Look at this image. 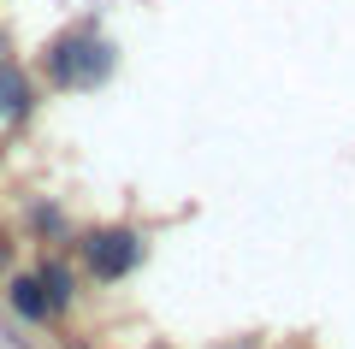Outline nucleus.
<instances>
[{
    "instance_id": "1",
    "label": "nucleus",
    "mask_w": 355,
    "mask_h": 349,
    "mask_svg": "<svg viewBox=\"0 0 355 349\" xmlns=\"http://www.w3.org/2000/svg\"><path fill=\"white\" fill-rule=\"evenodd\" d=\"M107 71H113V48L95 36V24H77V30H65V36H53V48H48V83H60V89H95Z\"/></svg>"
},
{
    "instance_id": "2",
    "label": "nucleus",
    "mask_w": 355,
    "mask_h": 349,
    "mask_svg": "<svg viewBox=\"0 0 355 349\" xmlns=\"http://www.w3.org/2000/svg\"><path fill=\"white\" fill-rule=\"evenodd\" d=\"M83 261H89V273L95 278H125L130 266L142 261V237L137 231H125V225H107V231H95V237L83 243Z\"/></svg>"
},
{
    "instance_id": "3",
    "label": "nucleus",
    "mask_w": 355,
    "mask_h": 349,
    "mask_svg": "<svg viewBox=\"0 0 355 349\" xmlns=\"http://www.w3.org/2000/svg\"><path fill=\"white\" fill-rule=\"evenodd\" d=\"M30 112V83L18 65H0V125H18Z\"/></svg>"
},
{
    "instance_id": "4",
    "label": "nucleus",
    "mask_w": 355,
    "mask_h": 349,
    "mask_svg": "<svg viewBox=\"0 0 355 349\" xmlns=\"http://www.w3.org/2000/svg\"><path fill=\"white\" fill-rule=\"evenodd\" d=\"M12 308L24 314V320H48V296H42L36 278H12Z\"/></svg>"
},
{
    "instance_id": "5",
    "label": "nucleus",
    "mask_w": 355,
    "mask_h": 349,
    "mask_svg": "<svg viewBox=\"0 0 355 349\" xmlns=\"http://www.w3.org/2000/svg\"><path fill=\"white\" fill-rule=\"evenodd\" d=\"M36 284H42V296H48V308H65V302H71V278H65V266H60V261L42 266Z\"/></svg>"
},
{
    "instance_id": "6",
    "label": "nucleus",
    "mask_w": 355,
    "mask_h": 349,
    "mask_svg": "<svg viewBox=\"0 0 355 349\" xmlns=\"http://www.w3.org/2000/svg\"><path fill=\"white\" fill-rule=\"evenodd\" d=\"M6 261H12V249H6V243H0V266H6Z\"/></svg>"
}]
</instances>
